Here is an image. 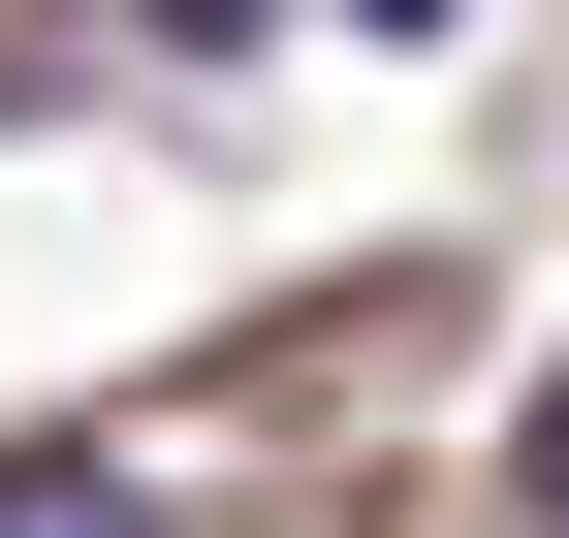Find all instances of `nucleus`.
Segmentation results:
<instances>
[{
  "mask_svg": "<svg viewBox=\"0 0 569 538\" xmlns=\"http://www.w3.org/2000/svg\"><path fill=\"white\" fill-rule=\"evenodd\" d=\"M538 507H569V380H538Z\"/></svg>",
  "mask_w": 569,
  "mask_h": 538,
  "instance_id": "obj_1",
  "label": "nucleus"
},
{
  "mask_svg": "<svg viewBox=\"0 0 569 538\" xmlns=\"http://www.w3.org/2000/svg\"><path fill=\"white\" fill-rule=\"evenodd\" d=\"M380 32H475V0H380Z\"/></svg>",
  "mask_w": 569,
  "mask_h": 538,
  "instance_id": "obj_2",
  "label": "nucleus"
}]
</instances>
